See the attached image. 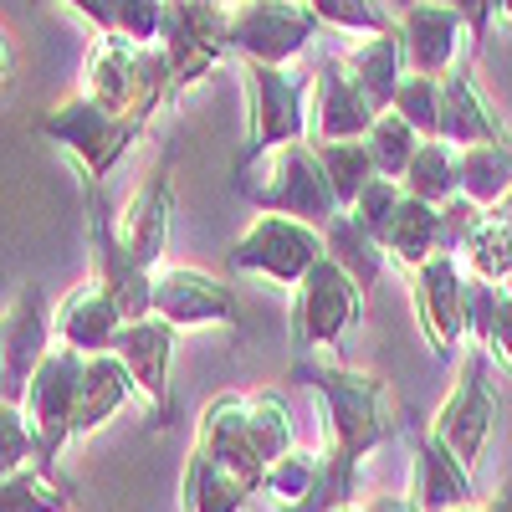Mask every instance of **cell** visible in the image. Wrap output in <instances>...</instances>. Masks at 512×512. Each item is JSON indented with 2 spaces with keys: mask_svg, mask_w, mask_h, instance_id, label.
Segmentation results:
<instances>
[{
  "mask_svg": "<svg viewBox=\"0 0 512 512\" xmlns=\"http://www.w3.org/2000/svg\"><path fill=\"white\" fill-rule=\"evenodd\" d=\"M292 384H308V390L323 400V420H328L323 441L333 451L364 461L374 446H384L395 436L390 390H384L379 374L354 369L344 359H297L292 364Z\"/></svg>",
  "mask_w": 512,
  "mask_h": 512,
  "instance_id": "obj_1",
  "label": "cell"
},
{
  "mask_svg": "<svg viewBox=\"0 0 512 512\" xmlns=\"http://www.w3.org/2000/svg\"><path fill=\"white\" fill-rule=\"evenodd\" d=\"M477 512H512V482H502V487H497V497H492V502H482Z\"/></svg>",
  "mask_w": 512,
  "mask_h": 512,
  "instance_id": "obj_47",
  "label": "cell"
},
{
  "mask_svg": "<svg viewBox=\"0 0 512 512\" xmlns=\"http://www.w3.org/2000/svg\"><path fill=\"white\" fill-rule=\"evenodd\" d=\"M221 6H236V0H221Z\"/></svg>",
  "mask_w": 512,
  "mask_h": 512,
  "instance_id": "obj_53",
  "label": "cell"
},
{
  "mask_svg": "<svg viewBox=\"0 0 512 512\" xmlns=\"http://www.w3.org/2000/svg\"><path fill=\"white\" fill-rule=\"evenodd\" d=\"M364 512H420L410 497H374V502H364Z\"/></svg>",
  "mask_w": 512,
  "mask_h": 512,
  "instance_id": "obj_46",
  "label": "cell"
},
{
  "mask_svg": "<svg viewBox=\"0 0 512 512\" xmlns=\"http://www.w3.org/2000/svg\"><path fill=\"white\" fill-rule=\"evenodd\" d=\"M441 139H451L456 149H472V144H512V128L492 113V103L477 88V57H461L446 77H441Z\"/></svg>",
  "mask_w": 512,
  "mask_h": 512,
  "instance_id": "obj_21",
  "label": "cell"
},
{
  "mask_svg": "<svg viewBox=\"0 0 512 512\" xmlns=\"http://www.w3.org/2000/svg\"><path fill=\"white\" fill-rule=\"evenodd\" d=\"M461 195L497 210L512 195V144H472L461 149Z\"/></svg>",
  "mask_w": 512,
  "mask_h": 512,
  "instance_id": "obj_31",
  "label": "cell"
},
{
  "mask_svg": "<svg viewBox=\"0 0 512 512\" xmlns=\"http://www.w3.org/2000/svg\"><path fill=\"white\" fill-rule=\"evenodd\" d=\"M318 466H323V451H303V446H292L287 456H277L267 466V477H262V497L277 502V512H297L313 487H318Z\"/></svg>",
  "mask_w": 512,
  "mask_h": 512,
  "instance_id": "obj_33",
  "label": "cell"
},
{
  "mask_svg": "<svg viewBox=\"0 0 512 512\" xmlns=\"http://www.w3.org/2000/svg\"><path fill=\"white\" fill-rule=\"evenodd\" d=\"M251 497H256L251 482H241L236 472L190 451L185 477H180V512H241Z\"/></svg>",
  "mask_w": 512,
  "mask_h": 512,
  "instance_id": "obj_27",
  "label": "cell"
},
{
  "mask_svg": "<svg viewBox=\"0 0 512 512\" xmlns=\"http://www.w3.org/2000/svg\"><path fill=\"white\" fill-rule=\"evenodd\" d=\"M82 369L88 354H77L67 344H52V354L36 364L31 384H26V415L36 431V451L47 466H57V456L67 451V441L77 436V395H82Z\"/></svg>",
  "mask_w": 512,
  "mask_h": 512,
  "instance_id": "obj_9",
  "label": "cell"
},
{
  "mask_svg": "<svg viewBox=\"0 0 512 512\" xmlns=\"http://www.w3.org/2000/svg\"><path fill=\"white\" fill-rule=\"evenodd\" d=\"M323 256H328V241L318 226L297 221V216H256V226L241 241H231L226 262H231V272H251V277H272L282 287H297Z\"/></svg>",
  "mask_w": 512,
  "mask_h": 512,
  "instance_id": "obj_7",
  "label": "cell"
},
{
  "mask_svg": "<svg viewBox=\"0 0 512 512\" xmlns=\"http://www.w3.org/2000/svg\"><path fill=\"white\" fill-rule=\"evenodd\" d=\"M318 11L323 26L338 31H354V36H379V31H395V21L379 11V0H308Z\"/></svg>",
  "mask_w": 512,
  "mask_h": 512,
  "instance_id": "obj_39",
  "label": "cell"
},
{
  "mask_svg": "<svg viewBox=\"0 0 512 512\" xmlns=\"http://www.w3.org/2000/svg\"><path fill=\"white\" fill-rule=\"evenodd\" d=\"M159 47H164L169 67H175L180 93L195 88L231 52V6H221V0H169Z\"/></svg>",
  "mask_w": 512,
  "mask_h": 512,
  "instance_id": "obj_10",
  "label": "cell"
},
{
  "mask_svg": "<svg viewBox=\"0 0 512 512\" xmlns=\"http://www.w3.org/2000/svg\"><path fill=\"white\" fill-rule=\"evenodd\" d=\"M149 123L154 118H144V113H113V108L93 103L88 93H72L52 113H41L36 134L62 144L82 164V180H103V175H113V164L134 149V139Z\"/></svg>",
  "mask_w": 512,
  "mask_h": 512,
  "instance_id": "obj_5",
  "label": "cell"
},
{
  "mask_svg": "<svg viewBox=\"0 0 512 512\" xmlns=\"http://www.w3.org/2000/svg\"><path fill=\"white\" fill-rule=\"evenodd\" d=\"M318 144V159H323V175H328V185H333V195H338V205H354L359 200V190L379 175L374 169V154H369V144L364 139H313Z\"/></svg>",
  "mask_w": 512,
  "mask_h": 512,
  "instance_id": "obj_32",
  "label": "cell"
},
{
  "mask_svg": "<svg viewBox=\"0 0 512 512\" xmlns=\"http://www.w3.org/2000/svg\"><path fill=\"white\" fill-rule=\"evenodd\" d=\"M364 297L369 292L338 267L333 256H323V262L292 287V349H297V359H313L318 349L323 354L344 349V338L364 318Z\"/></svg>",
  "mask_w": 512,
  "mask_h": 512,
  "instance_id": "obj_6",
  "label": "cell"
},
{
  "mask_svg": "<svg viewBox=\"0 0 512 512\" xmlns=\"http://www.w3.org/2000/svg\"><path fill=\"white\" fill-rule=\"evenodd\" d=\"M497 216H502V221H507V226H512V195H507V200H502V205H497Z\"/></svg>",
  "mask_w": 512,
  "mask_h": 512,
  "instance_id": "obj_48",
  "label": "cell"
},
{
  "mask_svg": "<svg viewBox=\"0 0 512 512\" xmlns=\"http://www.w3.org/2000/svg\"><path fill=\"white\" fill-rule=\"evenodd\" d=\"M497 16H502V21H512V0H497Z\"/></svg>",
  "mask_w": 512,
  "mask_h": 512,
  "instance_id": "obj_49",
  "label": "cell"
},
{
  "mask_svg": "<svg viewBox=\"0 0 512 512\" xmlns=\"http://www.w3.org/2000/svg\"><path fill=\"white\" fill-rule=\"evenodd\" d=\"M93 103L113 113H144L154 118L169 98L180 93L175 67H169L164 47H139L118 31H98L88 57H82V88Z\"/></svg>",
  "mask_w": 512,
  "mask_h": 512,
  "instance_id": "obj_2",
  "label": "cell"
},
{
  "mask_svg": "<svg viewBox=\"0 0 512 512\" xmlns=\"http://www.w3.org/2000/svg\"><path fill=\"white\" fill-rule=\"evenodd\" d=\"M405 195L446 205L451 195H461V149L451 139H420L410 169H405Z\"/></svg>",
  "mask_w": 512,
  "mask_h": 512,
  "instance_id": "obj_29",
  "label": "cell"
},
{
  "mask_svg": "<svg viewBox=\"0 0 512 512\" xmlns=\"http://www.w3.org/2000/svg\"><path fill=\"white\" fill-rule=\"evenodd\" d=\"M169 164H175V149H164L159 164L144 175V185L128 195L123 216H118V231H123V246L139 256V267L154 272V262L164 256V236H169V216H175V200H169Z\"/></svg>",
  "mask_w": 512,
  "mask_h": 512,
  "instance_id": "obj_23",
  "label": "cell"
},
{
  "mask_svg": "<svg viewBox=\"0 0 512 512\" xmlns=\"http://www.w3.org/2000/svg\"><path fill=\"white\" fill-rule=\"evenodd\" d=\"M461 262H466L472 277L507 282V272H512V226L497 216V210H487V221L472 231V241L461 246Z\"/></svg>",
  "mask_w": 512,
  "mask_h": 512,
  "instance_id": "obj_34",
  "label": "cell"
},
{
  "mask_svg": "<svg viewBox=\"0 0 512 512\" xmlns=\"http://www.w3.org/2000/svg\"><path fill=\"white\" fill-rule=\"evenodd\" d=\"M139 395V379L118 354H93L82 369V395H77V436H93Z\"/></svg>",
  "mask_w": 512,
  "mask_h": 512,
  "instance_id": "obj_25",
  "label": "cell"
},
{
  "mask_svg": "<svg viewBox=\"0 0 512 512\" xmlns=\"http://www.w3.org/2000/svg\"><path fill=\"white\" fill-rule=\"evenodd\" d=\"M441 108H446V93H441V77H425V72H410L400 82V98H395V113L415 128L420 139H441Z\"/></svg>",
  "mask_w": 512,
  "mask_h": 512,
  "instance_id": "obj_37",
  "label": "cell"
},
{
  "mask_svg": "<svg viewBox=\"0 0 512 512\" xmlns=\"http://www.w3.org/2000/svg\"><path fill=\"white\" fill-rule=\"evenodd\" d=\"M82 200H88V241H93V256H98V282L118 297V308L128 323L139 318H154V272L139 267V256L123 246V231L113 221V210L98 190V180H82Z\"/></svg>",
  "mask_w": 512,
  "mask_h": 512,
  "instance_id": "obj_11",
  "label": "cell"
},
{
  "mask_svg": "<svg viewBox=\"0 0 512 512\" xmlns=\"http://www.w3.org/2000/svg\"><path fill=\"white\" fill-rule=\"evenodd\" d=\"M487 221V205H477L472 195H451L441 205V251L446 256H461V246L472 241V231Z\"/></svg>",
  "mask_w": 512,
  "mask_h": 512,
  "instance_id": "obj_42",
  "label": "cell"
},
{
  "mask_svg": "<svg viewBox=\"0 0 512 512\" xmlns=\"http://www.w3.org/2000/svg\"><path fill=\"white\" fill-rule=\"evenodd\" d=\"M333 512H364V507H354V502H349V507H333Z\"/></svg>",
  "mask_w": 512,
  "mask_h": 512,
  "instance_id": "obj_50",
  "label": "cell"
},
{
  "mask_svg": "<svg viewBox=\"0 0 512 512\" xmlns=\"http://www.w3.org/2000/svg\"><path fill=\"white\" fill-rule=\"evenodd\" d=\"M41 461L36 451V431H31V415L16 400H0V477L21 472V466Z\"/></svg>",
  "mask_w": 512,
  "mask_h": 512,
  "instance_id": "obj_38",
  "label": "cell"
},
{
  "mask_svg": "<svg viewBox=\"0 0 512 512\" xmlns=\"http://www.w3.org/2000/svg\"><path fill=\"white\" fill-rule=\"evenodd\" d=\"M400 200H405V185L400 180H390V175H374L364 190H359V200L349 205V216L379 241L384 236V226H390V216L400 210Z\"/></svg>",
  "mask_w": 512,
  "mask_h": 512,
  "instance_id": "obj_40",
  "label": "cell"
},
{
  "mask_svg": "<svg viewBox=\"0 0 512 512\" xmlns=\"http://www.w3.org/2000/svg\"><path fill=\"white\" fill-rule=\"evenodd\" d=\"M246 77V144L236 149V169L256 164L262 154L313 139V93L318 72H292V67H267V62H241Z\"/></svg>",
  "mask_w": 512,
  "mask_h": 512,
  "instance_id": "obj_4",
  "label": "cell"
},
{
  "mask_svg": "<svg viewBox=\"0 0 512 512\" xmlns=\"http://www.w3.org/2000/svg\"><path fill=\"white\" fill-rule=\"evenodd\" d=\"M395 26H400V41H405L410 72L446 77L461 57H477L466 21H461L451 6H436V0H410Z\"/></svg>",
  "mask_w": 512,
  "mask_h": 512,
  "instance_id": "obj_18",
  "label": "cell"
},
{
  "mask_svg": "<svg viewBox=\"0 0 512 512\" xmlns=\"http://www.w3.org/2000/svg\"><path fill=\"white\" fill-rule=\"evenodd\" d=\"M492 425H497V395H492V379H487V349L472 344V349H466V364H461V379L451 384V395L441 400L431 431L466 466H477V456H482V446L492 436Z\"/></svg>",
  "mask_w": 512,
  "mask_h": 512,
  "instance_id": "obj_12",
  "label": "cell"
},
{
  "mask_svg": "<svg viewBox=\"0 0 512 512\" xmlns=\"http://www.w3.org/2000/svg\"><path fill=\"white\" fill-rule=\"evenodd\" d=\"M175 338H180V328L169 323V318H139V323H123V333H118V344H113V354L134 369V379H139V395L154 405V431H164L169 420H175V395H169V364H175Z\"/></svg>",
  "mask_w": 512,
  "mask_h": 512,
  "instance_id": "obj_16",
  "label": "cell"
},
{
  "mask_svg": "<svg viewBox=\"0 0 512 512\" xmlns=\"http://www.w3.org/2000/svg\"><path fill=\"white\" fill-rule=\"evenodd\" d=\"M323 241H328V256H333V262L344 267L364 292L379 287V277H384V246L349 216V210H338V216L323 226Z\"/></svg>",
  "mask_w": 512,
  "mask_h": 512,
  "instance_id": "obj_30",
  "label": "cell"
},
{
  "mask_svg": "<svg viewBox=\"0 0 512 512\" xmlns=\"http://www.w3.org/2000/svg\"><path fill=\"white\" fill-rule=\"evenodd\" d=\"M502 287H507V292H512V272H507V282H502Z\"/></svg>",
  "mask_w": 512,
  "mask_h": 512,
  "instance_id": "obj_52",
  "label": "cell"
},
{
  "mask_svg": "<svg viewBox=\"0 0 512 512\" xmlns=\"http://www.w3.org/2000/svg\"><path fill=\"white\" fill-rule=\"evenodd\" d=\"M477 507H482V502H477ZM477 507H451V512H477Z\"/></svg>",
  "mask_w": 512,
  "mask_h": 512,
  "instance_id": "obj_51",
  "label": "cell"
},
{
  "mask_svg": "<svg viewBox=\"0 0 512 512\" xmlns=\"http://www.w3.org/2000/svg\"><path fill=\"white\" fill-rule=\"evenodd\" d=\"M251 436H256V451H262V461H267V466L297 446V431H292V410H287V400H282L277 390L251 395Z\"/></svg>",
  "mask_w": 512,
  "mask_h": 512,
  "instance_id": "obj_36",
  "label": "cell"
},
{
  "mask_svg": "<svg viewBox=\"0 0 512 512\" xmlns=\"http://www.w3.org/2000/svg\"><path fill=\"white\" fill-rule=\"evenodd\" d=\"M502 297H507L502 282H487V277H472V272H466V338H472V344H482V349L492 344Z\"/></svg>",
  "mask_w": 512,
  "mask_h": 512,
  "instance_id": "obj_41",
  "label": "cell"
},
{
  "mask_svg": "<svg viewBox=\"0 0 512 512\" xmlns=\"http://www.w3.org/2000/svg\"><path fill=\"white\" fill-rule=\"evenodd\" d=\"M379 108L364 98L344 57L318 62V93H313V139H364Z\"/></svg>",
  "mask_w": 512,
  "mask_h": 512,
  "instance_id": "obj_22",
  "label": "cell"
},
{
  "mask_svg": "<svg viewBox=\"0 0 512 512\" xmlns=\"http://www.w3.org/2000/svg\"><path fill=\"white\" fill-rule=\"evenodd\" d=\"M410 502L420 512H451V507H477V482L431 425L410 431Z\"/></svg>",
  "mask_w": 512,
  "mask_h": 512,
  "instance_id": "obj_17",
  "label": "cell"
},
{
  "mask_svg": "<svg viewBox=\"0 0 512 512\" xmlns=\"http://www.w3.org/2000/svg\"><path fill=\"white\" fill-rule=\"evenodd\" d=\"M62 6H72L82 21H93V31H118L128 0H62Z\"/></svg>",
  "mask_w": 512,
  "mask_h": 512,
  "instance_id": "obj_44",
  "label": "cell"
},
{
  "mask_svg": "<svg viewBox=\"0 0 512 512\" xmlns=\"http://www.w3.org/2000/svg\"><path fill=\"white\" fill-rule=\"evenodd\" d=\"M123 323H128V318H123V308H118V297H113L98 277L77 282L62 303H57V313H52L57 344L88 354V359H93V354H113Z\"/></svg>",
  "mask_w": 512,
  "mask_h": 512,
  "instance_id": "obj_20",
  "label": "cell"
},
{
  "mask_svg": "<svg viewBox=\"0 0 512 512\" xmlns=\"http://www.w3.org/2000/svg\"><path fill=\"white\" fill-rule=\"evenodd\" d=\"M72 482L47 461H31L21 472L0 477V512H67Z\"/></svg>",
  "mask_w": 512,
  "mask_h": 512,
  "instance_id": "obj_28",
  "label": "cell"
},
{
  "mask_svg": "<svg viewBox=\"0 0 512 512\" xmlns=\"http://www.w3.org/2000/svg\"><path fill=\"white\" fill-rule=\"evenodd\" d=\"M410 303L420 318V333L436 359H451L466 338V272L456 256H431V262L410 267Z\"/></svg>",
  "mask_w": 512,
  "mask_h": 512,
  "instance_id": "obj_13",
  "label": "cell"
},
{
  "mask_svg": "<svg viewBox=\"0 0 512 512\" xmlns=\"http://www.w3.org/2000/svg\"><path fill=\"white\" fill-rule=\"evenodd\" d=\"M154 313L169 318L175 328H210V323H241V303L226 282H216L210 272L195 267H169L154 272Z\"/></svg>",
  "mask_w": 512,
  "mask_h": 512,
  "instance_id": "obj_19",
  "label": "cell"
},
{
  "mask_svg": "<svg viewBox=\"0 0 512 512\" xmlns=\"http://www.w3.org/2000/svg\"><path fill=\"white\" fill-rule=\"evenodd\" d=\"M405 6H410V0H405ZM436 6H451V11L466 21V31H472V47H482V41H487L492 16H497V0H436Z\"/></svg>",
  "mask_w": 512,
  "mask_h": 512,
  "instance_id": "obj_43",
  "label": "cell"
},
{
  "mask_svg": "<svg viewBox=\"0 0 512 512\" xmlns=\"http://www.w3.org/2000/svg\"><path fill=\"white\" fill-rule=\"evenodd\" d=\"M236 190L262 210V216H297L308 226H328L338 210V195L323 175V159H318V144L313 139H297V144H282L272 154H262L256 164H241L236 169Z\"/></svg>",
  "mask_w": 512,
  "mask_h": 512,
  "instance_id": "obj_3",
  "label": "cell"
},
{
  "mask_svg": "<svg viewBox=\"0 0 512 512\" xmlns=\"http://www.w3.org/2000/svg\"><path fill=\"white\" fill-rule=\"evenodd\" d=\"M354 82L364 88V98L390 113L395 98H400V82L410 77V57H405V41H400V26L395 31H379V36H359V47L344 57Z\"/></svg>",
  "mask_w": 512,
  "mask_h": 512,
  "instance_id": "obj_24",
  "label": "cell"
},
{
  "mask_svg": "<svg viewBox=\"0 0 512 512\" xmlns=\"http://www.w3.org/2000/svg\"><path fill=\"white\" fill-rule=\"evenodd\" d=\"M379 246H384V256H395L405 267H420L431 256H441V205L405 195L400 210L390 216V226H384Z\"/></svg>",
  "mask_w": 512,
  "mask_h": 512,
  "instance_id": "obj_26",
  "label": "cell"
},
{
  "mask_svg": "<svg viewBox=\"0 0 512 512\" xmlns=\"http://www.w3.org/2000/svg\"><path fill=\"white\" fill-rule=\"evenodd\" d=\"M364 144H369V154H374V169H379V175L405 180V169H410V159H415V149H420V134L390 108V113L374 118V128L364 134Z\"/></svg>",
  "mask_w": 512,
  "mask_h": 512,
  "instance_id": "obj_35",
  "label": "cell"
},
{
  "mask_svg": "<svg viewBox=\"0 0 512 512\" xmlns=\"http://www.w3.org/2000/svg\"><path fill=\"white\" fill-rule=\"evenodd\" d=\"M0 338H6V354H0V374H6V390L0 400H26V384L36 374V364L52 354V323H47V297H41L36 282H21L16 297L6 303V318H0Z\"/></svg>",
  "mask_w": 512,
  "mask_h": 512,
  "instance_id": "obj_15",
  "label": "cell"
},
{
  "mask_svg": "<svg viewBox=\"0 0 512 512\" xmlns=\"http://www.w3.org/2000/svg\"><path fill=\"white\" fill-rule=\"evenodd\" d=\"M190 451L205 456V461H216V466H226V472H236L241 482H251L256 492H262L267 461H262L256 436H251V395L226 390V395L210 400L200 410V420H195V446Z\"/></svg>",
  "mask_w": 512,
  "mask_h": 512,
  "instance_id": "obj_14",
  "label": "cell"
},
{
  "mask_svg": "<svg viewBox=\"0 0 512 512\" xmlns=\"http://www.w3.org/2000/svg\"><path fill=\"white\" fill-rule=\"evenodd\" d=\"M318 11L308 0H236L231 6V57L287 67L297 52L313 47Z\"/></svg>",
  "mask_w": 512,
  "mask_h": 512,
  "instance_id": "obj_8",
  "label": "cell"
},
{
  "mask_svg": "<svg viewBox=\"0 0 512 512\" xmlns=\"http://www.w3.org/2000/svg\"><path fill=\"white\" fill-rule=\"evenodd\" d=\"M487 349L512 364V292L502 297V313H497V328H492V344H487Z\"/></svg>",
  "mask_w": 512,
  "mask_h": 512,
  "instance_id": "obj_45",
  "label": "cell"
}]
</instances>
